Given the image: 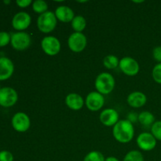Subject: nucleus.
Wrapping results in <instances>:
<instances>
[{
    "mask_svg": "<svg viewBox=\"0 0 161 161\" xmlns=\"http://www.w3.org/2000/svg\"><path fill=\"white\" fill-rule=\"evenodd\" d=\"M113 135L115 139L120 143H128L135 136L133 124L127 119H122L113 127Z\"/></svg>",
    "mask_w": 161,
    "mask_h": 161,
    "instance_id": "nucleus-1",
    "label": "nucleus"
},
{
    "mask_svg": "<svg viewBox=\"0 0 161 161\" xmlns=\"http://www.w3.org/2000/svg\"><path fill=\"white\" fill-rule=\"evenodd\" d=\"M115 79L113 75L108 72H102L97 76L94 83L97 92L102 95L108 94L115 87Z\"/></svg>",
    "mask_w": 161,
    "mask_h": 161,
    "instance_id": "nucleus-2",
    "label": "nucleus"
},
{
    "mask_svg": "<svg viewBox=\"0 0 161 161\" xmlns=\"http://www.w3.org/2000/svg\"><path fill=\"white\" fill-rule=\"evenodd\" d=\"M58 23V19L54 13L47 11L39 16L37 19V27L42 33H50L55 29Z\"/></svg>",
    "mask_w": 161,
    "mask_h": 161,
    "instance_id": "nucleus-3",
    "label": "nucleus"
},
{
    "mask_svg": "<svg viewBox=\"0 0 161 161\" xmlns=\"http://www.w3.org/2000/svg\"><path fill=\"white\" fill-rule=\"evenodd\" d=\"M31 42V36L25 31H17L11 35V46L16 50L23 51L27 50Z\"/></svg>",
    "mask_w": 161,
    "mask_h": 161,
    "instance_id": "nucleus-4",
    "label": "nucleus"
},
{
    "mask_svg": "<svg viewBox=\"0 0 161 161\" xmlns=\"http://www.w3.org/2000/svg\"><path fill=\"white\" fill-rule=\"evenodd\" d=\"M87 39L82 32H73L68 39L69 48L74 53H80L86 48Z\"/></svg>",
    "mask_w": 161,
    "mask_h": 161,
    "instance_id": "nucleus-5",
    "label": "nucleus"
},
{
    "mask_svg": "<svg viewBox=\"0 0 161 161\" xmlns=\"http://www.w3.org/2000/svg\"><path fill=\"white\" fill-rule=\"evenodd\" d=\"M41 47L46 54L55 56L61 50V42L55 36H46L41 41Z\"/></svg>",
    "mask_w": 161,
    "mask_h": 161,
    "instance_id": "nucleus-6",
    "label": "nucleus"
},
{
    "mask_svg": "<svg viewBox=\"0 0 161 161\" xmlns=\"http://www.w3.org/2000/svg\"><path fill=\"white\" fill-rule=\"evenodd\" d=\"M18 100L17 92L12 87L5 86L0 90V105L4 108L12 107Z\"/></svg>",
    "mask_w": 161,
    "mask_h": 161,
    "instance_id": "nucleus-7",
    "label": "nucleus"
},
{
    "mask_svg": "<svg viewBox=\"0 0 161 161\" xmlns=\"http://www.w3.org/2000/svg\"><path fill=\"white\" fill-rule=\"evenodd\" d=\"M12 127L16 131L24 133L26 132L31 126L30 118L26 113L23 112H18L14 115L11 120Z\"/></svg>",
    "mask_w": 161,
    "mask_h": 161,
    "instance_id": "nucleus-8",
    "label": "nucleus"
},
{
    "mask_svg": "<svg viewBox=\"0 0 161 161\" xmlns=\"http://www.w3.org/2000/svg\"><path fill=\"white\" fill-rule=\"evenodd\" d=\"M119 69L123 73L128 76H135L139 72V64L138 61L130 57H124L119 60Z\"/></svg>",
    "mask_w": 161,
    "mask_h": 161,
    "instance_id": "nucleus-9",
    "label": "nucleus"
},
{
    "mask_svg": "<svg viewBox=\"0 0 161 161\" xmlns=\"http://www.w3.org/2000/svg\"><path fill=\"white\" fill-rule=\"evenodd\" d=\"M85 104L89 110L92 112H97L104 106L105 97L104 95L97 91H92L86 96Z\"/></svg>",
    "mask_w": 161,
    "mask_h": 161,
    "instance_id": "nucleus-10",
    "label": "nucleus"
},
{
    "mask_svg": "<svg viewBox=\"0 0 161 161\" xmlns=\"http://www.w3.org/2000/svg\"><path fill=\"white\" fill-rule=\"evenodd\" d=\"M157 140L153 135L149 132H143L138 136L136 140L138 148L143 151H151L157 146Z\"/></svg>",
    "mask_w": 161,
    "mask_h": 161,
    "instance_id": "nucleus-11",
    "label": "nucleus"
},
{
    "mask_svg": "<svg viewBox=\"0 0 161 161\" xmlns=\"http://www.w3.org/2000/svg\"><path fill=\"white\" fill-rule=\"evenodd\" d=\"M31 17L28 13L21 12L17 13L12 19V26L17 31H24L27 29L31 25Z\"/></svg>",
    "mask_w": 161,
    "mask_h": 161,
    "instance_id": "nucleus-12",
    "label": "nucleus"
},
{
    "mask_svg": "<svg viewBox=\"0 0 161 161\" xmlns=\"http://www.w3.org/2000/svg\"><path fill=\"white\" fill-rule=\"evenodd\" d=\"M99 119L106 127H114L119 121V113L114 108H106L100 113Z\"/></svg>",
    "mask_w": 161,
    "mask_h": 161,
    "instance_id": "nucleus-13",
    "label": "nucleus"
},
{
    "mask_svg": "<svg viewBox=\"0 0 161 161\" xmlns=\"http://www.w3.org/2000/svg\"><path fill=\"white\" fill-rule=\"evenodd\" d=\"M14 72V64L9 58H0V81L6 80L12 76Z\"/></svg>",
    "mask_w": 161,
    "mask_h": 161,
    "instance_id": "nucleus-14",
    "label": "nucleus"
},
{
    "mask_svg": "<svg viewBox=\"0 0 161 161\" xmlns=\"http://www.w3.org/2000/svg\"><path fill=\"white\" fill-rule=\"evenodd\" d=\"M85 101L76 93H70L65 97V104L70 109L78 111L83 107Z\"/></svg>",
    "mask_w": 161,
    "mask_h": 161,
    "instance_id": "nucleus-15",
    "label": "nucleus"
},
{
    "mask_svg": "<svg viewBox=\"0 0 161 161\" xmlns=\"http://www.w3.org/2000/svg\"><path fill=\"white\" fill-rule=\"evenodd\" d=\"M55 16L58 20L64 23L72 22L75 17L73 10L67 6H60L56 9L54 12Z\"/></svg>",
    "mask_w": 161,
    "mask_h": 161,
    "instance_id": "nucleus-16",
    "label": "nucleus"
},
{
    "mask_svg": "<svg viewBox=\"0 0 161 161\" xmlns=\"http://www.w3.org/2000/svg\"><path fill=\"white\" fill-rule=\"evenodd\" d=\"M147 102L146 94L140 91H135L130 93L127 97V103L133 108H141L144 106Z\"/></svg>",
    "mask_w": 161,
    "mask_h": 161,
    "instance_id": "nucleus-17",
    "label": "nucleus"
},
{
    "mask_svg": "<svg viewBox=\"0 0 161 161\" xmlns=\"http://www.w3.org/2000/svg\"><path fill=\"white\" fill-rule=\"evenodd\" d=\"M138 120L144 127H152L153 124L156 122L154 115L149 111H143L139 113Z\"/></svg>",
    "mask_w": 161,
    "mask_h": 161,
    "instance_id": "nucleus-18",
    "label": "nucleus"
},
{
    "mask_svg": "<svg viewBox=\"0 0 161 161\" xmlns=\"http://www.w3.org/2000/svg\"><path fill=\"white\" fill-rule=\"evenodd\" d=\"M86 26V20L83 16H75L72 21V28L75 32H82Z\"/></svg>",
    "mask_w": 161,
    "mask_h": 161,
    "instance_id": "nucleus-19",
    "label": "nucleus"
},
{
    "mask_svg": "<svg viewBox=\"0 0 161 161\" xmlns=\"http://www.w3.org/2000/svg\"><path fill=\"white\" fill-rule=\"evenodd\" d=\"M119 61L118 58L115 55L109 54L105 57L103 60V64L106 69H114L119 66Z\"/></svg>",
    "mask_w": 161,
    "mask_h": 161,
    "instance_id": "nucleus-20",
    "label": "nucleus"
},
{
    "mask_svg": "<svg viewBox=\"0 0 161 161\" xmlns=\"http://www.w3.org/2000/svg\"><path fill=\"white\" fill-rule=\"evenodd\" d=\"M48 9V5L43 0H36L32 3V9L36 14H41L47 12Z\"/></svg>",
    "mask_w": 161,
    "mask_h": 161,
    "instance_id": "nucleus-21",
    "label": "nucleus"
},
{
    "mask_svg": "<svg viewBox=\"0 0 161 161\" xmlns=\"http://www.w3.org/2000/svg\"><path fill=\"white\" fill-rule=\"evenodd\" d=\"M123 161H144V157L139 151L131 150L126 154Z\"/></svg>",
    "mask_w": 161,
    "mask_h": 161,
    "instance_id": "nucleus-22",
    "label": "nucleus"
},
{
    "mask_svg": "<svg viewBox=\"0 0 161 161\" xmlns=\"http://www.w3.org/2000/svg\"><path fill=\"white\" fill-rule=\"evenodd\" d=\"M83 161H105V157L98 151H91L86 155Z\"/></svg>",
    "mask_w": 161,
    "mask_h": 161,
    "instance_id": "nucleus-23",
    "label": "nucleus"
},
{
    "mask_svg": "<svg viewBox=\"0 0 161 161\" xmlns=\"http://www.w3.org/2000/svg\"><path fill=\"white\" fill-rule=\"evenodd\" d=\"M151 134L157 141H161V121H156L151 127Z\"/></svg>",
    "mask_w": 161,
    "mask_h": 161,
    "instance_id": "nucleus-24",
    "label": "nucleus"
},
{
    "mask_svg": "<svg viewBox=\"0 0 161 161\" xmlns=\"http://www.w3.org/2000/svg\"><path fill=\"white\" fill-rule=\"evenodd\" d=\"M153 79L158 84H161V63H158L154 66L152 72Z\"/></svg>",
    "mask_w": 161,
    "mask_h": 161,
    "instance_id": "nucleus-25",
    "label": "nucleus"
},
{
    "mask_svg": "<svg viewBox=\"0 0 161 161\" xmlns=\"http://www.w3.org/2000/svg\"><path fill=\"white\" fill-rule=\"evenodd\" d=\"M11 41V35L6 31H0V47L7 46Z\"/></svg>",
    "mask_w": 161,
    "mask_h": 161,
    "instance_id": "nucleus-26",
    "label": "nucleus"
},
{
    "mask_svg": "<svg viewBox=\"0 0 161 161\" xmlns=\"http://www.w3.org/2000/svg\"><path fill=\"white\" fill-rule=\"evenodd\" d=\"M0 161H14V155L8 150L0 151Z\"/></svg>",
    "mask_w": 161,
    "mask_h": 161,
    "instance_id": "nucleus-27",
    "label": "nucleus"
},
{
    "mask_svg": "<svg viewBox=\"0 0 161 161\" xmlns=\"http://www.w3.org/2000/svg\"><path fill=\"white\" fill-rule=\"evenodd\" d=\"M153 57L159 63H161V46L155 47L153 50Z\"/></svg>",
    "mask_w": 161,
    "mask_h": 161,
    "instance_id": "nucleus-28",
    "label": "nucleus"
},
{
    "mask_svg": "<svg viewBox=\"0 0 161 161\" xmlns=\"http://www.w3.org/2000/svg\"><path fill=\"white\" fill-rule=\"evenodd\" d=\"M17 6L20 8H26L32 3L31 0H17L16 1Z\"/></svg>",
    "mask_w": 161,
    "mask_h": 161,
    "instance_id": "nucleus-29",
    "label": "nucleus"
},
{
    "mask_svg": "<svg viewBox=\"0 0 161 161\" xmlns=\"http://www.w3.org/2000/svg\"><path fill=\"white\" fill-rule=\"evenodd\" d=\"M138 116L135 113H130L127 116V120L130 121L131 124L133 123H135L137 120H138Z\"/></svg>",
    "mask_w": 161,
    "mask_h": 161,
    "instance_id": "nucleus-30",
    "label": "nucleus"
},
{
    "mask_svg": "<svg viewBox=\"0 0 161 161\" xmlns=\"http://www.w3.org/2000/svg\"><path fill=\"white\" fill-rule=\"evenodd\" d=\"M105 161H119V160L115 157H108L105 159Z\"/></svg>",
    "mask_w": 161,
    "mask_h": 161,
    "instance_id": "nucleus-31",
    "label": "nucleus"
},
{
    "mask_svg": "<svg viewBox=\"0 0 161 161\" xmlns=\"http://www.w3.org/2000/svg\"><path fill=\"white\" fill-rule=\"evenodd\" d=\"M143 2L144 1H134V3H143Z\"/></svg>",
    "mask_w": 161,
    "mask_h": 161,
    "instance_id": "nucleus-32",
    "label": "nucleus"
},
{
    "mask_svg": "<svg viewBox=\"0 0 161 161\" xmlns=\"http://www.w3.org/2000/svg\"><path fill=\"white\" fill-rule=\"evenodd\" d=\"M9 3H10V1H4V3H6V4H8Z\"/></svg>",
    "mask_w": 161,
    "mask_h": 161,
    "instance_id": "nucleus-33",
    "label": "nucleus"
},
{
    "mask_svg": "<svg viewBox=\"0 0 161 161\" xmlns=\"http://www.w3.org/2000/svg\"><path fill=\"white\" fill-rule=\"evenodd\" d=\"M2 89V87H1V86H0V90H1Z\"/></svg>",
    "mask_w": 161,
    "mask_h": 161,
    "instance_id": "nucleus-34",
    "label": "nucleus"
}]
</instances>
